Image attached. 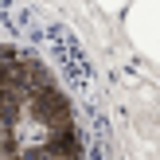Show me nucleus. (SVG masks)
<instances>
[{
    "label": "nucleus",
    "instance_id": "nucleus-1",
    "mask_svg": "<svg viewBox=\"0 0 160 160\" xmlns=\"http://www.w3.org/2000/svg\"><path fill=\"white\" fill-rule=\"evenodd\" d=\"M0 160H82L62 90L39 62L0 51Z\"/></svg>",
    "mask_w": 160,
    "mask_h": 160
},
{
    "label": "nucleus",
    "instance_id": "nucleus-2",
    "mask_svg": "<svg viewBox=\"0 0 160 160\" xmlns=\"http://www.w3.org/2000/svg\"><path fill=\"white\" fill-rule=\"evenodd\" d=\"M129 39L141 55L160 62V0H137L129 12Z\"/></svg>",
    "mask_w": 160,
    "mask_h": 160
},
{
    "label": "nucleus",
    "instance_id": "nucleus-3",
    "mask_svg": "<svg viewBox=\"0 0 160 160\" xmlns=\"http://www.w3.org/2000/svg\"><path fill=\"white\" fill-rule=\"evenodd\" d=\"M98 4H102V8H109V12H117V8H121L125 0H98Z\"/></svg>",
    "mask_w": 160,
    "mask_h": 160
}]
</instances>
